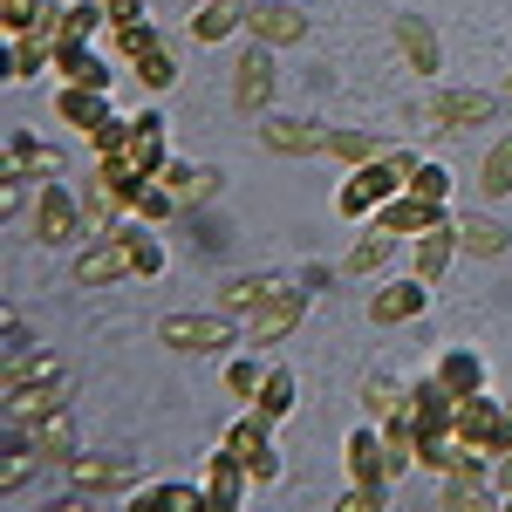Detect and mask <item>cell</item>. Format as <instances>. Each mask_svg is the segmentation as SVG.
I'll return each mask as SVG.
<instances>
[{
  "instance_id": "obj_1",
  "label": "cell",
  "mask_w": 512,
  "mask_h": 512,
  "mask_svg": "<svg viewBox=\"0 0 512 512\" xmlns=\"http://www.w3.org/2000/svg\"><path fill=\"white\" fill-rule=\"evenodd\" d=\"M164 164H171V123H164L158 103H144V110L130 117V144L110 151V158H96V185L117 198V205H130Z\"/></svg>"
},
{
  "instance_id": "obj_2",
  "label": "cell",
  "mask_w": 512,
  "mask_h": 512,
  "mask_svg": "<svg viewBox=\"0 0 512 512\" xmlns=\"http://www.w3.org/2000/svg\"><path fill=\"white\" fill-rule=\"evenodd\" d=\"M417 164H424V158H417V151H403V144H390L376 164H355L349 178L335 185V212H342L349 226L376 219V212H383V205H390V198L403 192L410 178H417Z\"/></svg>"
},
{
  "instance_id": "obj_3",
  "label": "cell",
  "mask_w": 512,
  "mask_h": 512,
  "mask_svg": "<svg viewBox=\"0 0 512 512\" xmlns=\"http://www.w3.org/2000/svg\"><path fill=\"white\" fill-rule=\"evenodd\" d=\"M28 233L41 246H76L89 233V219H82V198L62 185V178H41L35 185V205H28Z\"/></svg>"
},
{
  "instance_id": "obj_4",
  "label": "cell",
  "mask_w": 512,
  "mask_h": 512,
  "mask_svg": "<svg viewBox=\"0 0 512 512\" xmlns=\"http://www.w3.org/2000/svg\"><path fill=\"white\" fill-rule=\"evenodd\" d=\"M158 342L178 349V355H219V349H233V342H246V328H239V315H226V308H212V315H164Z\"/></svg>"
},
{
  "instance_id": "obj_5",
  "label": "cell",
  "mask_w": 512,
  "mask_h": 512,
  "mask_svg": "<svg viewBox=\"0 0 512 512\" xmlns=\"http://www.w3.org/2000/svg\"><path fill=\"white\" fill-rule=\"evenodd\" d=\"M219 444H233V458L253 472V485H280V472H287V465H280V451H274V417H260L253 403L226 424Z\"/></svg>"
},
{
  "instance_id": "obj_6",
  "label": "cell",
  "mask_w": 512,
  "mask_h": 512,
  "mask_svg": "<svg viewBox=\"0 0 512 512\" xmlns=\"http://www.w3.org/2000/svg\"><path fill=\"white\" fill-rule=\"evenodd\" d=\"M451 431L465 437V444H478L485 458H499V451L512 444V403H499L492 390L458 396V417H451Z\"/></svg>"
},
{
  "instance_id": "obj_7",
  "label": "cell",
  "mask_w": 512,
  "mask_h": 512,
  "mask_svg": "<svg viewBox=\"0 0 512 512\" xmlns=\"http://www.w3.org/2000/svg\"><path fill=\"white\" fill-rule=\"evenodd\" d=\"M301 315H308V294L280 280V294H274V301L246 315V349H260V355H267V349H280V342H287V335L301 328Z\"/></svg>"
},
{
  "instance_id": "obj_8",
  "label": "cell",
  "mask_w": 512,
  "mask_h": 512,
  "mask_svg": "<svg viewBox=\"0 0 512 512\" xmlns=\"http://www.w3.org/2000/svg\"><path fill=\"white\" fill-rule=\"evenodd\" d=\"M342 472H349V485H396L390 478V444H383V424H376V417H362V424L342 437Z\"/></svg>"
},
{
  "instance_id": "obj_9",
  "label": "cell",
  "mask_w": 512,
  "mask_h": 512,
  "mask_svg": "<svg viewBox=\"0 0 512 512\" xmlns=\"http://www.w3.org/2000/svg\"><path fill=\"white\" fill-rule=\"evenodd\" d=\"M274 103V48L267 41H246L233 62V110H246V117H260Z\"/></svg>"
},
{
  "instance_id": "obj_10",
  "label": "cell",
  "mask_w": 512,
  "mask_h": 512,
  "mask_svg": "<svg viewBox=\"0 0 512 512\" xmlns=\"http://www.w3.org/2000/svg\"><path fill=\"white\" fill-rule=\"evenodd\" d=\"M424 308H431V280L424 274L383 280V287L369 294V321H376V328H403V321H417Z\"/></svg>"
},
{
  "instance_id": "obj_11",
  "label": "cell",
  "mask_w": 512,
  "mask_h": 512,
  "mask_svg": "<svg viewBox=\"0 0 512 512\" xmlns=\"http://www.w3.org/2000/svg\"><path fill=\"white\" fill-rule=\"evenodd\" d=\"M198 485H205V499H212V512H233V506H246L260 485H253V472L233 458V444H219L212 458H205V472H198Z\"/></svg>"
},
{
  "instance_id": "obj_12",
  "label": "cell",
  "mask_w": 512,
  "mask_h": 512,
  "mask_svg": "<svg viewBox=\"0 0 512 512\" xmlns=\"http://www.w3.org/2000/svg\"><path fill=\"white\" fill-rule=\"evenodd\" d=\"M492 96L485 89H431L424 96V123H437V130H478V123H492Z\"/></svg>"
},
{
  "instance_id": "obj_13",
  "label": "cell",
  "mask_w": 512,
  "mask_h": 512,
  "mask_svg": "<svg viewBox=\"0 0 512 512\" xmlns=\"http://www.w3.org/2000/svg\"><path fill=\"white\" fill-rule=\"evenodd\" d=\"M62 472H69V485H76V499H130V492H137V478H130L123 458H82L76 451Z\"/></svg>"
},
{
  "instance_id": "obj_14",
  "label": "cell",
  "mask_w": 512,
  "mask_h": 512,
  "mask_svg": "<svg viewBox=\"0 0 512 512\" xmlns=\"http://www.w3.org/2000/svg\"><path fill=\"white\" fill-rule=\"evenodd\" d=\"M444 219H451V212H444V198H424V192H410V185L376 212V226L396 233V239H417V233H431V226H444Z\"/></svg>"
},
{
  "instance_id": "obj_15",
  "label": "cell",
  "mask_w": 512,
  "mask_h": 512,
  "mask_svg": "<svg viewBox=\"0 0 512 512\" xmlns=\"http://www.w3.org/2000/svg\"><path fill=\"white\" fill-rule=\"evenodd\" d=\"M403 417L417 424V437H437V431H451V417H458V396L437 383L431 369L410 383V396H403Z\"/></svg>"
},
{
  "instance_id": "obj_16",
  "label": "cell",
  "mask_w": 512,
  "mask_h": 512,
  "mask_svg": "<svg viewBox=\"0 0 512 512\" xmlns=\"http://www.w3.org/2000/svg\"><path fill=\"white\" fill-rule=\"evenodd\" d=\"M246 41L294 48V41H308V14H301V7H287V0H260V7H246Z\"/></svg>"
},
{
  "instance_id": "obj_17",
  "label": "cell",
  "mask_w": 512,
  "mask_h": 512,
  "mask_svg": "<svg viewBox=\"0 0 512 512\" xmlns=\"http://www.w3.org/2000/svg\"><path fill=\"white\" fill-rule=\"evenodd\" d=\"M110 233L123 239V253H130V280H158L164 267H171V253H164V239L151 219H117Z\"/></svg>"
},
{
  "instance_id": "obj_18",
  "label": "cell",
  "mask_w": 512,
  "mask_h": 512,
  "mask_svg": "<svg viewBox=\"0 0 512 512\" xmlns=\"http://www.w3.org/2000/svg\"><path fill=\"white\" fill-rule=\"evenodd\" d=\"M14 431H28L35 465H69V458H76V424H69V403H62V410H48V417H35V424H14Z\"/></svg>"
},
{
  "instance_id": "obj_19",
  "label": "cell",
  "mask_w": 512,
  "mask_h": 512,
  "mask_svg": "<svg viewBox=\"0 0 512 512\" xmlns=\"http://www.w3.org/2000/svg\"><path fill=\"white\" fill-rule=\"evenodd\" d=\"M260 144L280 151V158H321V151H328V130L308 123V117H267L260 123Z\"/></svg>"
},
{
  "instance_id": "obj_20",
  "label": "cell",
  "mask_w": 512,
  "mask_h": 512,
  "mask_svg": "<svg viewBox=\"0 0 512 512\" xmlns=\"http://www.w3.org/2000/svg\"><path fill=\"white\" fill-rule=\"evenodd\" d=\"M185 35H192L198 48H219V41L246 35V0H198L192 21H185Z\"/></svg>"
},
{
  "instance_id": "obj_21",
  "label": "cell",
  "mask_w": 512,
  "mask_h": 512,
  "mask_svg": "<svg viewBox=\"0 0 512 512\" xmlns=\"http://www.w3.org/2000/svg\"><path fill=\"white\" fill-rule=\"evenodd\" d=\"M396 48H403V62L417 69V76H444V48H437V28L424 14H396Z\"/></svg>"
},
{
  "instance_id": "obj_22",
  "label": "cell",
  "mask_w": 512,
  "mask_h": 512,
  "mask_svg": "<svg viewBox=\"0 0 512 512\" xmlns=\"http://www.w3.org/2000/svg\"><path fill=\"white\" fill-rule=\"evenodd\" d=\"M55 117L69 123V130H82V137H89L96 123H110L117 110H110V89H89V82H62V89H55Z\"/></svg>"
},
{
  "instance_id": "obj_23",
  "label": "cell",
  "mask_w": 512,
  "mask_h": 512,
  "mask_svg": "<svg viewBox=\"0 0 512 512\" xmlns=\"http://www.w3.org/2000/svg\"><path fill=\"white\" fill-rule=\"evenodd\" d=\"M458 253H465V246H458V219H444V226H431V233L410 239V274H424L437 287V280H444V267H451Z\"/></svg>"
},
{
  "instance_id": "obj_24",
  "label": "cell",
  "mask_w": 512,
  "mask_h": 512,
  "mask_svg": "<svg viewBox=\"0 0 512 512\" xmlns=\"http://www.w3.org/2000/svg\"><path fill=\"white\" fill-rule=\"evenodd\" d=\"M76 280H82V287L130 280V253H123V239L117 233H96V246H82V260H76Z\"/></svg>"
},
{
  "instance_id": "obj_25",
  "label": "cell",
  "mask_w": 512,
  "mask_h": 512,
  "mask_svg": "<svg viewBox=\"0 0 512 512\" xmlns=\"http://www.w3.org/2000/svg\"><path fill=\"white\" fill-rule=\"evenodd\" d=\"M7 171L14 178H62V151L55 144H35L28 130H7Z\"/></svg>"
},
{
  "instance_id": "obj_26",
  "label": "cell",
  "mask_w": 512,
  "mask_h": 512,
  "mask_svg": "<svg viewBox=\"0 0 512 512\" xmlns=\"http://www.w3.org/2000/svg\"><path fill=\"white\" fill-rule=\"evenodd\" d=\"M130 512H212L205 485H137Z\"/></svg>"
},
{
  "instance_id": "obj_27",
  "label": "cell",
  "mask_w": 512,
  "mask_h": 512,
  "mask_svg": "<svg viewBox=\"0 0 512 512\" xmlns=\"http://www.w3.org/2000/svg\"><path fill=\"white\" fill-rule=\"evenodd\" d=\"M431 376L451 396H472V390H485V355H478V349H444L431 362Z\"/></svg>"
},
{
  "instance_id": "obj_28",
  "label": "cell",
  "mask_w": 512,
  "mask_h": 512,
  "mask_svg": "<svg viewBox=\"0 0 512 512\" xmlns=\"http://www.w3.org/2000/svg\"><path fill=\"white\" fill-rule=\"evenodd\" d=\"M158 178H164V192L178 198V205H198V198L219 192V171H212V164H185V158H171Z\"/></svg>"
},
{
  "instance_id": "obj_29",
  "label": "cell",
  "mask_w": 512,
  "mask_h": 512,
  "mask_svg": "<svg viewBox=\"0 0 512 512\" xmlns=\"http://www.w3.org/2000/svg\"><path fill=\"white\" fill-rule=\"evenodd\" d=\"M274 294H280L274 274H233L219 287V308H226V315H253V308H267Z\"/></svg>"
},
{
  "instance_id": "obj_30",
  "label": "cell",
  "mask_w": 512,
  "mask_h": 512,
  "mask_svg": "<svg viewBox=\"0 0 512 512\" xmlns=\"http://www.w3.org/2000/svg\"><path fill=\"white\" fill-rule=\"evenodd\" d=\"M55 28H62V41H103L110 35V7L103 0H69L55 14Z\"/></svg>"
},
{
  "instance_id": "obj_31",
  "label": "cell",
  "mask_w": 512,
  "mask_h": 512,
  "mask_svg": "<svg viewBox=\"0 0 512 512\" xmlns=\"http://www.w3.org/2000/svg\"><path fill=\"white\" fill-rule=\"evenodd\" d=\"M267 369H274L267 355L246 349V355H233V362L219 369V383H226V396H233V403H253V396H260V383H267Z\"/></svg>"
},
{
  "instance_id": "obj_32",
  "label": "cell",
  "mask_w": 512,
  "mask_h": 512,
  "mask_svg": "<svg viewBox=\"0 0 512 512\" xmlns=\"http://www.w3.org/2000/svg\"><path fill=\"white\" fill-rule=\"evenodd\" d=\"M294 396H301L294 369L274 362V369H267V383H260V396H253V410H260V417H274V424H287V417H294Z\"/></svg>"
},
{
  "instance_id": "obj_33",
  "label": "cell",
  "mask_w": 512,
  "mask_h": 512,
  "mask_svg": "<svg viewBox=\"0 0 512 512\" xmlns=\"http://www.w3.org/2000/svg\"><path fill=\"white\" fill-rule=\"evenodd\" d=\"M458 246H465L472 260H499V253L512 246V233L499 226V219H478V212H465V219H458Z\"/></svg>"
},
{
  "instance_id": "obj_34",
  "label": "cell",
  "mask_w": 512,
  "mask_h": 512,
  "mask_svg": "<svg viewBox=\"0 0 512 512\" xmlns=\"http://www.w3.org/2000/svg\"><path fill=\"white\" fill-rule=\"evenodd\" d=\"M390 253H396V233H383V226L369 219V233L349 246V260H342V267H349V274H383V267H390Z\"/></svg>"
},
{
  "instance_id": "obj_35",
  "label": "cell",
  "mask_w": 512,
  "mask_h": 512,
  "mask_svg": "<svg viewBox=\"0 0 512 512\" xmlns=\"http://www.w3.org/2000/svg\"><path fill=\"white\" fill-rule=\"evenodd\" d=\"M48 376H62V362L55 355H7V376H0V396H14V390H35V383H48Z\"/></svg>"
},
{
  "instance_id": "obj_36",
  "label": "cell",
  "mask_w": 512,
  "mask_h": 512,
  "mask_svg": "<svg viewBox=\"0 0 512 512\" xmlns=\"http://www.w3.org/2000/svg\"><path fill=\"white\" fill-rule=\"evenodd\" d=\"M130 76L144 82V96H164V89L178 82V62H171V48H164V35L151 41V48H144L137 62H130Z\"/></svg>"
},
{
  "instance_id": "obj_37",
  "label": "cell",
  "mask_w": 512,
  "mask_h": 512,
  "mask_svg": "<svg viewBox=\"0 0 512 512\" xmlns=\"http://www.w3.org/2000/svg\"><path fill=\"white\" fill-rule=\"evenodd\" d=\"M437 499H444L451 512H492L499 506V485H485V478H444Z\"/></svg>"
},
{
  "instance_id": "obj_38",
  "label": "cell",
  "mask_w": 512,
  "mask_h": 512,
  "mask_svg": "<svg viewBox=\"0 0 512 512\" xmlns=\"http://www.w3.org/2000/svg\"><path fill=\"white\" fill-rule=\"evenodd\" d=\"M506 192H512V137H499L478 158V198H506Z\"/></svg>"
},
{
  "instance_id": "obj_39",
  "label": "cell",
  "mask_w": 512,
  "mask_h": 512,
  "mask_svg": "<svg viewBox=\"0 0 512 512\" xmlns=\"http://www.w3.org/2000/svg\"><path fill=\"white\" fill-rule=\"evenodd\" d=\"M383 151H390V144L369 137V130H328V158H342L349 171H355V164H376Z\"/></svg>"
},
{
  "instance_id": "obj_40",
  "label": "cell",
  "mask_w": 512,
  "mask_h": 512,
  "mask_svg": "<svg viewBox=\"0 0 512 512\" xmlns=\"http://www.w3.org/2000/svg\"><path fill=\"white\" fill-rule=\"evenodd\" d=\"M178 212H185V205H178V198L164 192V178H151L144 192H137L130 205H123V219H151V226H164V219H178Z\"/></svg>"
},
{
  "instance_id": "obj_41",
  "label": "cell",
  "mask_w": 512,
  "mask_h": 512,
  "mask_svg": "<svg viewBox=\"0 0 512 512\" xmlns=\"http://www.w3.org/2000/svg\"><path fill=\"white\" fill-rule=\"evenodd\" d=\"M403 396H410V383H396V376H369V383H362V410L383 424V417L403 410Z\"/></svg>"
},
{
  "instance_id": "obj_42",
  "label": "cell",
  "mask_w": 512,
  "mask_h": 512,
  "mask_svg": "<svg viewBox=\"0 0 512 512\" xmlns=\"http://www.w3.org/2000/svg\"><path fill=\"white\" fill-rule=\"evenodd\" d=\"M151 41H158V28H151V21H137V28H110V35H103V48H110V62H137Z\"/></svg>"
},
{
  "instance_id": "obj_43",
  "label": "cell",
  "mask_w": 512,
  "mask_h": 512,
  "mask_svg": "<svg viewBox=\"0 0 512 512\" xmlns=\"http://www.w3.org/2000/svg\"><path fill=\"white\" fill-rule=\"evenodd\" d=\"M48 14H55L48 0H0V28H7V35H28V28H41Z\"/></svg>"
},
{
  "instance_id": "obj_44",
  "label": "cell",
  "mask_w": 512,
  "mask_h": 512,
  "mask_svg": "<svg viewBox=\"0 0 512 512\" xmlns=\"http://www.w3.org/2000/svg\"><path fill=\"white\" fill-rule=\"evenodd\" d=\"M123 144H130V117H110V123H96V130H89V151H96V158H110V151H123Z\"/></svg>"
},
{
  "instance_id": "obj_45",
  "label": "cell",
  "mask_w": 512,
  "mask_h": 512,
  "mask_svg": "<svg viewBox=\"0 0 512 512\" xmlns=\"http://www.w3.org/2000/svg\"><path fill=\"white\" fill-rule=\"evenodd\" d=\"M410 192H424V198H444V205H451V171H444V164H417V178H410Z\"/></svg>"
},
{
  "instance_id": "obj_46",
  "label": "cell",
  "mask_w": 512,
  "mask_h": 512,
  "mask_svg": "<svg viewBox=\"0 0 512 512\" xmlns=\"http://www.w3.org/2000/svg\"><path fill=\"white\" fill-rule=\"evenodd\" d=\"M110 7V28H137L144 21V0H103Z\"/></svg>"
},
{
  "instance_id": "obj_47",
  "label": "cell",
  "mask_w": 512,
  "mask_h": 512,
  "mask_svg": "<svg viewBox=\"0 0 512 512\" xmlns=\"http://www.w3.org/2000/svg\"><path fill=\"white\" fill-rule=\"evenodd\" d=\"M492 485H499V499H512V444L492 458Z\"/></svg>"
},
{
  "instance_id": "obj_48",
  "label": "cell",
  "mask_w": 512,
  "mask_h": 512,
  "mask_svg": "<svg viewBox=\"0 0 512 512\" xmlns=\"http://www.w3.org/2000/svg\"><path fill=\"white\" fill-rule=\"evenodd\" d=\"M506 96H512V76H506Z\"/></svg>"
}]
</instances>
